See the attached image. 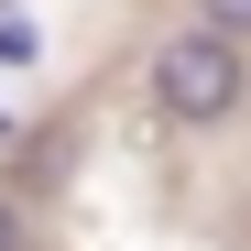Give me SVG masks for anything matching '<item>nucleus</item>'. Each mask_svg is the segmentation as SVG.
<instances>
[{
	"label": "nucleus",
	"mask_w": 251,
	"mask_h": 251,
	"mask_svg": "<svg viewBox=\"0 0 251 251\" xmlns=\"http://www.w3.org/2000/svg\"><path fill=\"white\" fill-rule=\"evenodd\" d=\"M153 109L175 120V131L240 120V109H251V55H240V33H219V22L164 33V55H153Z\"/></svg>",
	"instance_id": "f257e3e1"
},
{
	"label": "nucleus",
	"mask_w": 251,
	"mask_h": 251,
	"mask_svg": "<svg viewBox=\"0 0 251 251\" xmlns=\"http://www.w3.org/2000/svg\"><path fill=\"white\" fill-rule=\"evenodd\" d=\"M0 66H33V11L22 0H0Z\"/></svg>",
	"instance_id": "f03ea898"
},
{
	"label": "nucleus",
	"mask_w": 251,
	"mask_h": 251,
	"mask_svg": "<svg viewBox=\"0 0 251 251\" xmlns=\"http://www.w3.org/2000/svg\"><path fill=\"white\" fill-rule=\"evenodd\" d=\"M197 22H219V33H240V44H251V0H197Z\"/></svg>",
	"instance_id": "7ed1b4c3"
},
{
	"label": "nucleus",
	"mask_w": 251,
	"mask_h": 251,
	"mask_svg": "<svg viewBox=\"0 0 251 251\" xmlns=\"http://www.w3.org/2000/svg\"><path fill=\"white\" fill-rule=\"evenodd\" d=\"M0 251H33V229H22V207L0 197Z\"/></svg>",
	"instance_id": "20e7f679"
}]
</instances>
